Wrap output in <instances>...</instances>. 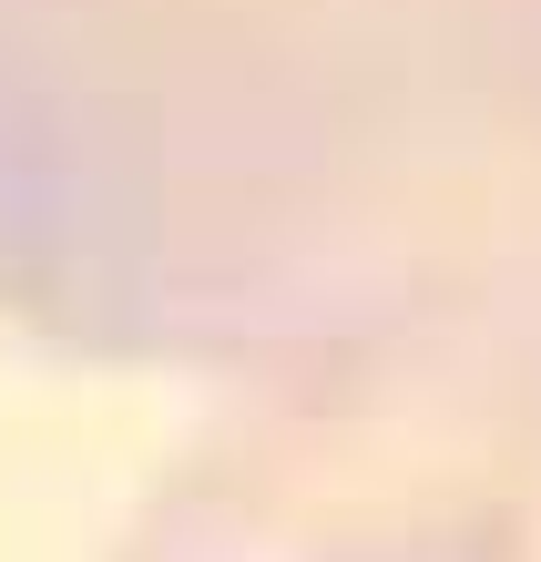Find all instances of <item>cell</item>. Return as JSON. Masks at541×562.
Here are the masks:
<instances>
[{
    "label": "cell",
    "mask_w": 541,
    "mask_h": 562,
    "mask_svg": "<svg viewBox=\"0 0 541 562\" xmlns=\"http://www.w3.org/2000/svg\"><path fill=\"white\" fill-rule=\"evenodd\" d=\"M0 296L317 379L541 296V0H0Z\"/></svg>",
    "instance_id": "cell-1"
},
{
    "label": "cell",
    "mask_w": 541,
    "mask_h": 562,
    "mask_svg": "<svg viewBox=\"0 0 541 562\" xmlns=\"http://www.w3.org/2000/svg\"><path fill=\"white\" fill-rule=\"evenodd\" d=\"M133 562H541V296L277 379Z\"/></svg>",
    "instance_id": "cell-2"
}]
</instances>
